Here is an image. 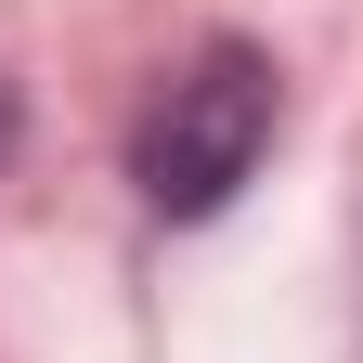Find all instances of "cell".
<instances>
[{"label": "cell", "mask_w": 363, "mask_h": 363, "mask_svg": "<svg viewBox=\"0 0 363 363\" xmlns=\"http://www.w3.org/2000/svg\"><path fill=\"white\" fill-rule=\"evenodd\" d=\"M272 65L247 52V39H208L195 65H182L156 91V117H143V143H130V182H143V208L156 220H208V208H234L259 156H272Z\"/></svg>", "instance_id": "1"}, {"label": "cell", "mask_w": 363, "mask_h": 363, "mask_svg": "<svg viewBox=\"0 0 363 363\" xmlns=\"http://www.w3.org/2000/svg\"><path fill=\"white\" fill-rule=\"evenodd\" d=\"M13 143H26V104H13V78H0V169H13Z\"/></svg>", "instance_id": "2"}]
</instances>
